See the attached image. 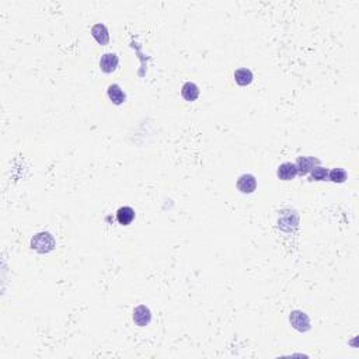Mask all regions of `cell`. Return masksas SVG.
<instances>
[{
	"label": "cell",
	"mask_w": 359,
	"mask_h": 359,
	"mask_svg": "<svg viewBox=\"0 0 359 359\" xmlns=\"http://www.w3.org/2000/svg\"><path fill=\"white\" fill-rule=\"evenodd\" d=\"M31 247L38 251V253H49L55 247V240L48 232H42L32 237L31 240Z\"/></svg>",
	"instance_id": "obj_1"
},
{
	"label": "cell",
	"mask_w": 359,
	"mask_h": 359,
	"mask_svg": "<svg viewBox=\"0 0 359 359\" xmlns=\"http://www.w3.org/2000/svg\"><path fill=\"white\" fill-rule=\"evenodd\" d=\"M290 324L298 330V331H302V333H306L310 330V318L306 313L300 311V310H295L290 313Z\"/></svg>",
	"instance_id": "obj_2"
},
{
	"label": "cell",
	"mask_w": 359,
	"mask_h": 359,
	"mask_svg": "<svg viewBox=\"0 0 359 359\" xmlns=\"http://www.w3.org/2000/svg\"><path fill=\"white\" fill-rule=\"evenodd\" d=\"M296 168H298V174H309L316 166H320V160L311 156H299L296 160Z\"/></svg>",
	"instance_id": "obj_3"
},
{
	"label": "cell",
	"mask_w": 359,
	"mask_h": 359,
	"mask_svg": "<svg viewBox=\"0 0 359 359\" xmlns=\"http://www.w3.org/2000/svg\"><path fill=\"white\" fill-rule=\"evenodd\" d=\"M257 188V180L253 174H243L237 180V190L243 194H251Z\"/></svg>",
	"instance_id": "obj_4"
},
{
	"label": "cell",
	"mask_w": 359,
	"mask_h": 359,
	"mask_svg": "<svg viewBox=\"0 0 359 359\" xmlns=\"http://www.w3.org/2000/svg\"><path fill=\"white\" fill-rule=\"evenodd\" d=\"M150 320H152V313H150L149 308L141 305V306H138L134 310V321L136 326L144 327V326H147L150 323Z\"/></svg>",
	"instance_id": "obj_5"
},
{
	"label": "cell",
	"mask_w": 359,
	"mask_h": 359,
	"mask_svg": "<svg viewBox=\"0 0 359 359\" xmlns=\"http://www.w3.org/2000/svg\"><path fill=\"white\" fill-rule=\"evenodd\" d=\"M277 175L281 178V180H284V181H290V180H293V178L298 175L296 165H295V163H289V162L282 163V165L278 167Z\"/></svg>",
	"instance_id": "obj_6"
},
{
	"label": "cell",
	"mask_w": 359,
	"mask_h": 359,
	"mask_svg": "<svg viewBox=\"0 0 359 359\" xmlns=\"http://www.w3.org/2000/svg\"><path fill=\"white\" fill-rule=\"evenodd\" d=\"M118 56L115 53H104L100 59V69L104 73H113L118 66Z\"/></svg>",
	"instance_id": "obj_7"
},
{
	"label": "cell",
	"mask_w": 359,
	"mask_h": 359,
	"mask_svg": "<svg viewBox=\"0 0 359 359\" xmlns=\"http://www.w3.org/2000/svg\"><path fill=\"white\" fill-rule=\"evenodd\" d=\"M92 35L93 38L98 42L100 45H107L108 41H110V34H108V30H107V27L104 24H96V25H93Z\"/></svg>",
	"instance_id": "obj_8"
},
{
	"label": "cell",
	"mask_w": 359,
	"mask_h": 359,
	"mask_svg": "<svg viewBox=\"0 0 359 359\" xmlns=\"http://www.w3.org/2000/svg\"><path fill=\"white\" fill-rule=\"evenodd\" d=\"M107 94H108L110 100H111L115 105H121V104L125 103V100H126L125 93H123V90L121 89V86H118V84H110V86H108V90H107Z\"/></svg>",
	"instance_id": "obj_9"
},
{
	"label": "cell",
	"mask_w": 359,
	"mask_h": 359,
	"mask_svg": "<svg viewBox=\"0 0 359 359\" xmlns=\"http://www.w3.org/2000/svg\"><path fill=\"white\" fill-rule=\"evenodd\" d=\"M135 219V211L131 206H122L117 211V220L122 226H128L132 223Z\"/></svg>",
	"instance_id": "obj_10"
},
{
	"label": "cell",
	"mask_w": 359,
	"mask_h": 359,
	"mask_svg": "<svg viewBox=\"0 0 359 359\" xmlns=\"http://www.w3.org/2000/svg\"><path fill=\"white\" fill-rule=\"evenodd\" d=\"M181 94L187 101H195L199 96V87L192 82H187L181 89Z\"/></svg>",
	"instance_id": "obj_11"
},
{
	"label": "cell",
	"mask_w": 359,
	"mask_h": 359,
	"mask_svg": "<svg viewBox=\"0 0 359 359\" xmlns=\"http://www.w3.org/2000/svg\"><path fill=\"white\" fill-rule=\"evenodd\" d=\"M235 80L239 86H248L253 82V73L250 69H246V68L237 69L235 72Z\"/></svg>",
	"instance_id": "obj_12"
},
{
	"label": "cell",
	"mask_w": 359,
	"mask_h": 359,
	"mask_svg": "<svg viewBox=\"0 0 359 359\" xmlns=\"http://www.w3.org/2000/svg\"><path fill=\"white\" fill-rule=\"evenodd\" d=\"M347 171L344 170V168H341V167H335V168H333L331 171H329V178L333 181V183H344L345 180H347Z\"/></svg>",
	"instance_id": "obj_13"
},
{
	"label": "cell",
	"mask_w": 359,
	"mask_h": 359,
	"mask_svg": "<svg viewBox=\"0 0 359 359\" xmlns=\"http://www.w3.org/2000/svg\"><path fill=\"white\" fill-rule=\"evenodd\" d=\"M329 178V170L326 167H321V166H316L311 171H310V180H314V181H324Z\"/></svg>",
	"instance_id": "obj_14"
}]
</instances>
